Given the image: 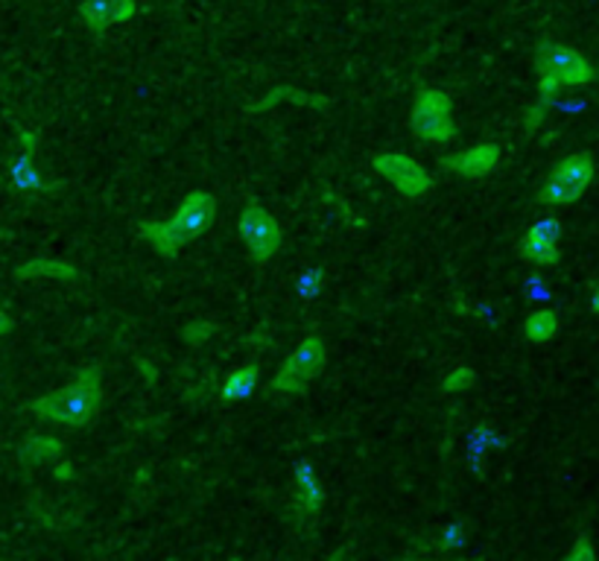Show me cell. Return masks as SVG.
<instances>
[{
	"label": "cell",
	"instance_id": "obj_12",
	"mask_svg": "<svg viewBox=\"0 0 599 561\" xmlns=\"http://www.w3.org/2000/svg\"><path fill=\"white\" fill-rule=\"evenodd\" d=\"M325 506V488L319 483L317 468L308 460L296 462L292 471V509L304 518H317Z\"/></svg>",
	"mask_w": 599,
	"mask_h": 561
},
{
	"label": "cell",
	"instance_id": "obj_1",
	"mask_svg": "<svg viewBox=\"0 0 599 561\" xmlns=\"http://www.w3.org/2000/svg\"><path fill=\"white\" fill-rule=\"evenodd\" d=\"M217 196L214 193L191 191L179 202V208L173 211L170 219H164V223L143 219L138 226V237L152 251H159L161 258L173 260L179 251L196 244L202 235H208L214 223H217Z\"/></svg>",
	"mask_w": 599,
	"mask_h": 561
},
{
	"label": "cell",
	"instance_id": "obj_18",
	"mask_svg": "<svg viewBox=\"0 0 599 561\" xmlns=\"http://www.w3.org/2000/svg\"><path fill=\"white\" fill-rule=\"evenodd\" d=\"M558 334V316L556 311L542 308V311H533L524 322V336L530 343H549L553 336Z\"/></svg>",
	"mask_w": 599,
	"mask_h": 561
},
{
	"label": "cell",
	"instance_id": "obj_22",
	"mask_svg": "<svg viewBox=\"0 0 599 561\" xmlns=\"http://www.w3.org/2000/svg\"><path fill=\"white\" fill-rule=\"evenodd\" d=\"M547 109H549V103H544V100H538L535 106H530V109H526V115H524L526 132H535V129L544 123V118H547Z\"/></svg>",
	"mask_w": 599,
	"mask_h": 561
},
{
	"label": "cell",
	"instance_id": "obj_23",
	"mask_svg": "<svg viewBox=\"0 0 599 561\" xmlns=\"http://www.w3.org/2000/svg\"><path fill=\"white\" fill-rule=\"evenodd\" d=\"M597 559V550H593L591 538L579 536L574 541V550L567 553V561H593Z\"/></svg>",
	"mask_w": 599,
	"mask_h": 561
},
{
	"label": "cell",
	"instance_id": "obj_27",
	"mask_svg": "<svg viewBox=\"0 0 599 561\" xmlns=\"http://www.w3.org/2000/svg\"><path fill=\"white\" fill-rule=\"evenodd\" d=\"M71 468H74L71 462H58V465H56V477L58 479H71V477H74V471H71Z\"/></svg>",
	"mask_w": 599,
	"mask_h": 561
},
{
	"label": "cell",
	"instance_id": "obj_9",
	"mask_svg": "<svg viewBox=\"0 0 599 561\" xmlns=\"http://www.w3.org/2000/svg\"><path fill=\"white\" fill-rule=\"evenodd\" d=\"M558 240H561V219H538V223L526 231L521 246H517V255H521V260H526V263H533V267H556L558 260H561Z\"/></svg>",
	"mask_w": 599,
	"mask_h": 561
},
{
	"label": "cell",
	"instance_id": "obj_14",
	"mask_svg": "<svg viewBox=\"0 0 599 561\" xmlns=\"http://www.w3.org/2000/svg\"><path fill=\"white\" fill-rule=\"evenodd\" d=\"M258 384H260V366H255V363H246V366L234 369L232 375L225 377L223 389H220V401L243 403L246 398H252V392L258 389Z\"/></svg>",
	"mask_w": 599,
	"mask_h": 561
},
{
	"label": "cell",
	"instance_id": "obj_2",
	"mask_svg": "<svg viewBox=\"0 0 599 561\" xmlns=\"http://www.w3.org/2000/svg\"><path fill=\"white\" fill-rule=\"evenodd\" d=\"M103 410V369L100 366H85L76 375L74 384L53 389L30 403V412L42 421H51L58 428H88Z\"/></svg>",
	"mask_w": 599,
	"mask_h": 561
},
{
	"label": "cell",
	"instance_id": "obj_5",
	"mask_svg": "<svg viewBox=\"0 0 599 561\" xmlns=\"http://www.w3.org/2000/svg\"><path fill=\"white\" fill-rule=\"evenodd\" d=\"M328 366V345L322 336H304L296 352L281 363L278 375L272 377V389L281 395H304Z\"/></svg>",
	"mask_w": 599,
	"mask_h": 561
},
{
	"label": "cell",
	"instance_id": "obj_20",
	"mask_svg": "<svg viewBox=\"0 0 599 561\" xmlns=\"http://www.w3.org/2000/svg\"><path fill=\"white\" fill-rule=\"evenodd\" d=\"M474 384H477V371L471 369V366H457V369H450L448 375H445L441 389L450 395H457V392H468Z\"/></svg>",
	"mask_w": 599,
	"mask_h": 561
},
{
	"label": "cell",
	"instance_id": "obj_17",
	"mask_svg": "<svg viewBox=\"0 0 599 561\" xmlns=\"http://www.w3.org/2000/svg\"><path fill=\"white\" fill-rule=\"evenodd\" d=\"M12 187L21 193H42V191H53V185H47L42 176H39V170L33 168V155H21L18 161H12Z\"/></svg>",
	"mask_w": 599,
	"mask_h": 561
},
{
	"label": "cell",
	"instance_id": "obj_15",
	"mask_svg": "<svg viewBox=\"0 0 599 561\" xmlns=\"http://www.w3.org/2000/svg\"><path fill=\"white\" fill-rule=\"evenodd\" d=\"M281 103H292V106H317V109H325L328 100L325 97H317V94H308V91H299V88H292V85H281V88H272V91H267V97L260 103H255V106H249V111H269L272 106H281Z\"/></svg>",
	"mask_w": 599,
	"mask_h": 561
},
{
	"label": "cell",
	"instance_id": "obj_7",
	"mask_svg": "<svg viewBox=\"0 0 599 561\" xmlns=\"http://www.w3.org/2000/svg\"><path fill=\"white\" fill-rule=\"evenodd\" d=\"M237 235L255 263L272 260L284 246V231L278 219L258 199H249L243 205L240 217H237Z\"/></svg>",
	"mask_w": 599,
	"mask_h": 561
},
{
	"label": "cell",
	"instance_id": "obj_28",
	"mask_svg": "<svg viewBox=\"0 0 599 561\" xmlns=\"http://www.w3.org/2000/svg\"><path fill=\"white\" fill-rule=\"evenodd\" d=\"M591 313H597V316H599V284H597V290H593V295H591Z\"/></svg>",
	"mask_w": 599,
	"mask_h": 561
},
{
	"label": "cell",
	"instance_id": "obj_16",
	"mask_svg": "<svg viewBox=\"0 0 599 561\" xmlns=\"http://www.w3.org/2000/svg\"><path fill=\"white\" fill-rule=\"evenodd\" d=\"M65 453V442L56 436H26L24 444H21V451H18V456H21V462L24 465H44V462H53L58 460Z\"/></svg>",
	"mask_w": 599,
	"mask_h": 561
},
{
	"label": "cell",
	"instance_id": "obj_19",
	"mask_svg": "<svg viewBox=\"0 0 599 561\" xmlns=\"http://www.w3.org/2000/svg\"><path fill=\"white\" fill-rule=\"evenodd\" d=\"M322 290H325V269L313 267L296 278V293H299L301 299H317Z\"/></svg>",
	"mask_w": 599,
	"mask_h": 561
},
{
	"label": "cell",
	"instance_id": "obj_6",
	"mask_svg": "<svg viewBox=\"0 0 599 561\" xmlns=\"http://www.w3.org/2000/svg\"><path fill=\"white\" fill-rule=\"evenodd\" d=\"M593 173H597V168H593V159L588 152L567 155V159L558 161L547 182L542 185L538 202H544V205H574L591 187Z\"/></svg>",
	"mask_w": 599,
	"mask_h": 561
},
{
	"label": "cell",
	"instance_id": "obj_25",
	"mask_svg": "<svg viewBox=\"0 0 599 561\" xmlns=\"http://www.w3.org/2000/svg\"><path fill=\"white\" fill-rule=\"evenodd\" d=\"M18 138H21V147H24L26 155H35V147H39V143H35V141H39V138H35L33 132H21V134H18Z\"/></svg>",
	"mask_w": 599,
	"mask_h": 561
},
{
	"label": "cell",
	"instance_id": "obj_21",
	"mask_svg": "<svg viewBox=\"0 0 599 561\" xmlns=\"http://www.w3.org/2000/svg\"><path fill=\"white\" fill-rule=\"evenodd\" d=\"M214 334H217V325H214V322H191L188 327H182V339L191 345H202Z\"/></svg>",
	"mask_w": 599,
	"mask_h": 561
},
{
	"label": "cell",
	"instance_id": "obj_3",
	"mask_svg": "<svg viewBox=\"0 0 599 561\" xmlns=\"http://www.w3.org/2000/svg\"><path fill=\"white\" fill-rule=\"evenodd\" d=\"M535 71H538V100L553 103L565 88H582L593 79V65L576 47L556 42H542L535 47Z\"/></svg>",
	"mask_w": 599,
	"mask_h": 561
},
{
	"label": "cell",
	"instance_id": "obj_26",
	"mask_svg": "<svg viewBox=\"0 0 599 561\" xmlns=\"http://www.w3.org/2000/svg\"><path fill=\"white\" fill-rule=\"evenodd\" d=\"M12 327H15V322H12V316H9V313L3 311V304H0V336L12 334Z\"/></svg>",
	"mask_w": 599,
	"mask_h": 561
},
{
	"label": "cell",
	"instance_id": "obj_4",
	"mask_svg": "<svg viewBox=\"0 0 599 561\" xmlns=\"http://www.w3.org/2000/svg\"><path fill=\"white\" fill-rule=\"evenodd\" d=\"M409 129L418 141L427 147H441L457 138V123H453V100L441 88H425L413 103L409 111Z\"/></svg>",
	"mask_w": 599,
	"mask_h": 561
},
{
	"label": "cell",
	"instance_id": "obj_11",
	"mask_svg": "<svg viewBox=\"0 0 599 561\" xmlns=\"http://www.w3.org/2000/svg\"><path fill=\"white\" fill-rule=\"evenodd\" d=\"M138 15V3L135 0H83L79 3V21H83L92 33H103L115 24H126Z\"/></svg>",
	"mask_w": 599,
	"mask_h": 561
},
{
	"label": "cell",
	"instance_id": "obj_8",
	"mask_svg": "<svg viewBox=\"0 0 599 561\" xmlns=\"http://www.w3.org/2000/svg\"><path fill=\"white\" fill-rule=\"evenodd\" d=\"M372 168H375L377 176L386 179V182H389L400 196H407V199H418V196L434 191V176H430L425 164H418L413 155H404V152H381V155L372 159Z\"/></svg>",
	"mask_w": 599,
	"mask_h": 561
},
{
	"label": "cell",
	"instance_id": "obj_24",
	"mask_svg": "<svg viewBox=\"0 0 599 561\" xmlns=\"http://www.w3.org/2000/svg\"><path fill=\"white\" fill-rule=\"evenodd\" d=\"M466 544V529L462 527H448L441 536V547H462Z\"/></svg>",
	"mask_w": 599,
	"mask_h": 561
},
{
	"label": "cell",
	"instance_id": "obj_10",
	"mask_svg": "<svg viewBox=\"0 0 599 561\" xmlns=\"http://www.w3.org/2000/svg\"><path fill=\"white\" fill-rule=\"evenodd\" d=\"M500 147L498 143H477V147H468L462 152H450L439 161L445 173H453V176L462 179H483L489 173H494L500 164Z\"/></svg>",
	"mask_w": 599,
	"mask_h": 561
},
{
	"label": "cell",
	"instance_id": "obj_13",
	"mask_svg": "<svg viewBox=\"0 0 599 561\" xmlns=\"http://www.w3.org/2000/svg\"><path fill=\"white\" fill-rule=\"evenodd\" d=\"M15 278L18 281H39V278H47V281H76L79 269L62 258H30L21 267H15Z\"/></svg>",
	"mask_w": 599,
	"mask_h": 561
}]
</instances>
